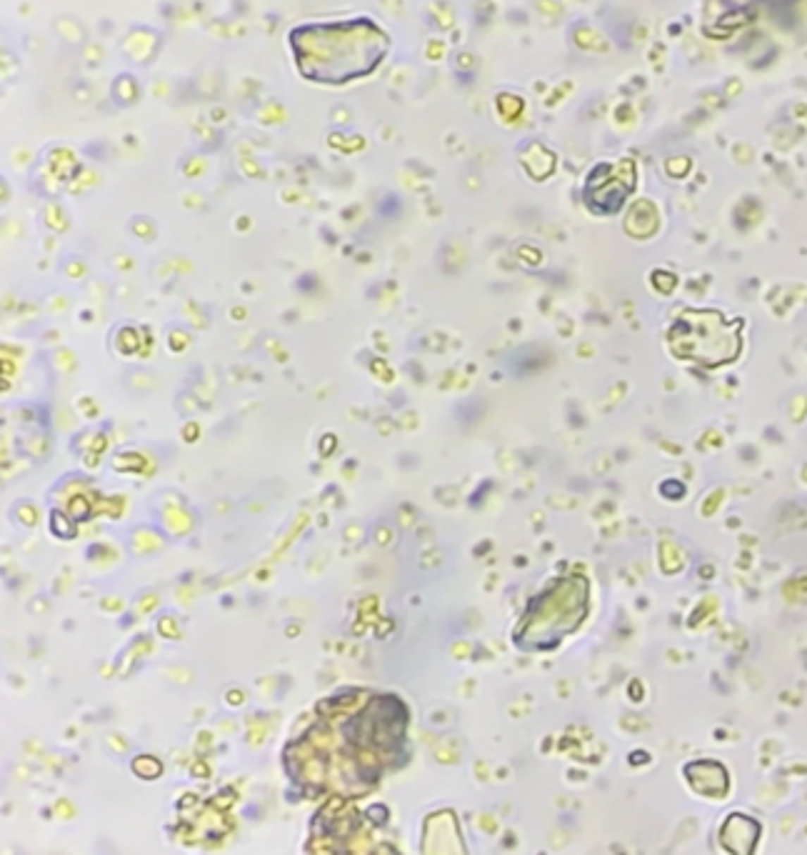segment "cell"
Returning <instances> with one entry per match:
<instances>
[{"label":"cell","instance_id":"1","mask_svg":"<svg viewBox=\"0 0 807 855\" xmlns=\"http://www.w3.org/2000/svg\"><path fill=\"white\" fill-rule=\"evenodd\" d=\"M672 351L703 368L735 360L742 346L740 323H730L717 310H685L670 330Z\"/></svg>","mask_w":807,"mask_h":855}]
</instances>
